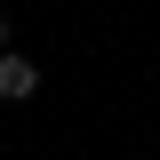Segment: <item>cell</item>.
I'll list each match as a JSON object with an SVG mask.
<instances>
[{
	"mask_svg": "<svg viewBox=\"0 0 160 160\" xmlns=\"http://www.w3.org/2000/svg\"><path fill=\"white\" fill-rule=\"evenodd\" d=\"M32 96H40V64L8 48V56H0V104H32Z\"/></svg>",
	"mask_w": 160,
	"mask_h": 160,
	"instance_id": "obj_1",
	"label": "cell"
},
{
	"mask_svg": "<svg viewBox=\"0 0 160 160\" xmlns=\"http://www.w3.org/2000/svg\"><path fill=\"white\" fill-rule=\"evenodd\" d=\"M8 48H16V24H8V8H0V56H8Z\"/></svg>",
	"mask_w": 160,
	"mask_h": 160,
	"instance_id": "obj_2",
	"label": "cell"
}]
</instances>
